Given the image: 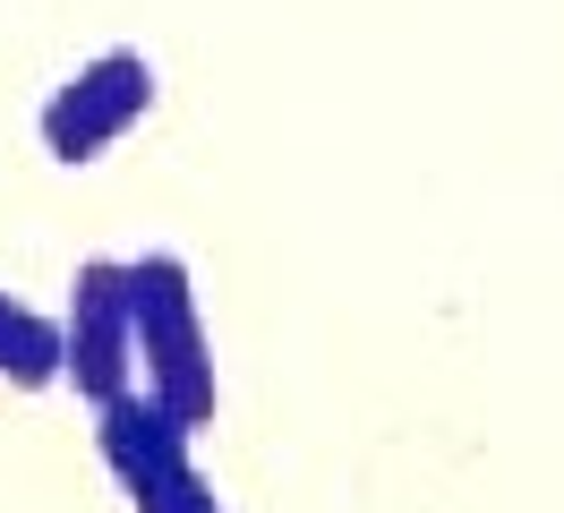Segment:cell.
<instances>
[{
  "label": "cell",
  "instance_id": "1",
  "mask_svg": "<svg viewBox=\"0 0 564 513\" xmlns=\"http://www.w3.org/2000/svg\"><path fill=\"white\" fill-rule=\"evenodd\" d=\"M129 308H138V394L154 410H172L188 437H206L223 410V376H214V334L188 257L180 248L129 257Z\"/></svg>",
  "mask_w": 564,
  "mask_h": 513
},
{
  "label": "cell",
  "instance_id": "2",
  "mask_svg": "<svg viewBox=\"0 0 564 513\" xmlns=\"http://www.w3.org/2000/svg\"><path fill=\"white\" fill-rule=\"evenodd\" d=\"M154 95H163V77H154V52H138V43H104L95 61H77L52 95H43L35 111V137L52 163H104L120 137L138 129L145 111H154Z\"/></svg>",
  "mask_w": 564,
  "mask_h": 513
},
{
  "label": "cell",
  "instance_id": "3",
  "mask_svg": "<svg viewBox=\"0 0 564 513\" xmlns=\"http://www.w3.org/2000/svg\"><path fill=\"white\" fill-rule=\"evenodd\" d=\"M95 453L120 479L129 513H231L214 496L206 462H197V437L172 410H154L145 394H120L111 410H95Z\"/></svg>",
  "mask_w": 564,
  "mask_h": 513
},
{
  "label": "cell",
  "instance_id": "4",
  "mask_svg": "<svg viewBox=\"0 0 564 513\" xmlns=\"http://www.w3.org/2000/svg\"><path fill=\"white\" fill-rule=\"evenodd\" d=\"M61 385L77 403L111 410L138 394V308H129V257H77L69 308H61Z\"/></svg>",
  "mask_w": 564,
  "mask_h": 513
},
{
  "label": "cell",
  "instance_id": "5",
  "mask_svg": "<svg viewBox=\"0 0 564 513\" xmlns=\"http://www.w3.org/2000/svg\"><path fill=\"white\" fill-rule=\"evenodd\" d=\"M0 376H9L18 394L61 385V317L35 308V300H18V291H0Z\"/></svg>",
  "mask_w": 564,
  "mask_h": 513
}]
</instances>
